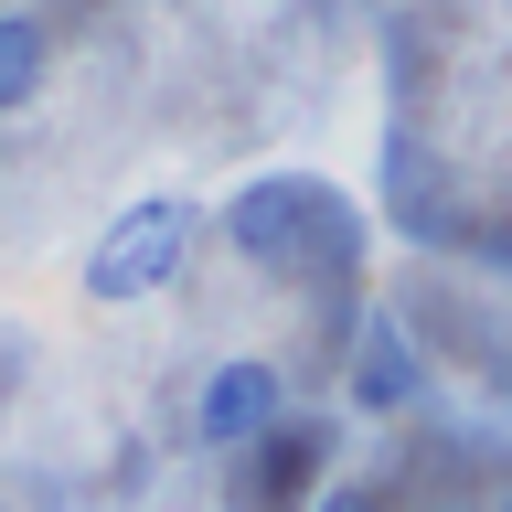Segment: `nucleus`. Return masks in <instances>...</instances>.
Wrapping results in <instances>:
<instances>
[{
  "label": "nucleus",
  "instance_id": "1",
  "mask_svg": "<svg viewBox=\"0 0 512 512\" xmlns=\"http://www.w3.org/2000/svg\"><path fill=\"white\" fill-rule=\"evenodd\" d=\"M182 256H192V203L182 192H150V203H128V214L96 235L86 299H150V288L182 278Z\"/></svg>",
  "mask_w": 512,
  "mask_h": 512
},
{
  "label": "nucleus",
  "instance_id": "7",
  "mask_svg": "<svg viewBox=\"0 0 512 512\" xmlns=\"http://www.w3.org/2000/svg\"><path fill=\"white\" fill-rule=\"evenodd\" d=\"M438 512H459V502H438Z\"/></svg>",
  "mask_w": 512,
  "mask_h": 512
},
{
  "label": "nucleus",
  "instance_id": "4",
  "mask_svg": "<svg viewBox=\"0 0 512 512\" xmlns=\"http://www.w3.org/2000/svg\"><path fill=\"white\" fill-rule=\"evenodd\" d=\"M331 459V427H299V416H278L267 427V512H288L299 502V480Z\"/></svg>",
  "mask_w": 512,
  "mask_h": 512
},
{
  "label": "nucleus",
  "instance_id": "5",
  "mask_svg": "<svg viewBox=\"0 0 512 512\" xmlns=\"http://www.w3.org/2000/svg\"><path fill=\"white\" fill-rule=\"evenodd\" d=\"M32 86H43V22L0 11V107H22Z\"/></svg>",
  "mask_w": 512,
  "mask_h": 512
},
{
  "label": "nucleus",
  "instance_id": "6",
  "mask_svg": "<svg viewBox=\"0 0 512 512\" xmlns=\"http://www.w3.org/2000/svg\"><path fill=\"white\" fill-rule=\"evenodd\" d=\"M310 512H384V502H374V491H363V480H331V491H320Z\"/></svg>",
  "mask_w": 512,
  "mask_h": 512
},
{
  "label": "nucleus",
  "instance_id": "3",
  "mask_svg": "<svg viewBox=\"0 0 512 512\" xmlns=\"http://www.w3.org/2000/svg\"><path fill=\"white\" fill-rule=\"evenodd\" d=\"M416 395H427L416 342L395 331V320H363V342H352V406H363V416H406Z\"/></svg>",
  "mask_w": 512,
  "mask_h": 512
},
{
  "label": "nucleus",
  "instance_id": "8",
  "mask_svg": "<svg viewBox=\"0 0 512 512\" xmlns=\"http://www.w3.org/2000/svg\"><path fill=\"white\" fill-rule=\"evenodd\" d=\"M502 512H512V502H502Z\"/></svg>",
  "mask_w": 512,
  "mask_h": 512
},
{
  "label": "nucleus",
  "instance_id": "2",
  "mask_svg": "<svg viewBox=\"0 0 512 512\" xmlns=\"http://www.w3.org/2000/svg\"><path fill=\"white\" fill-rule=\"evenodd\" d=\"M278 416H288L278 363L235 352V363H214V374H203V395H192V448H256Z\"/></svg>",
  "mask_w": 512,
  "mask_h": 512
}]
</instances>
